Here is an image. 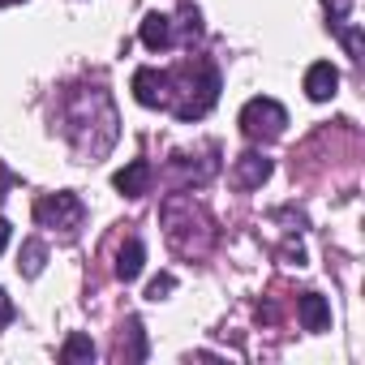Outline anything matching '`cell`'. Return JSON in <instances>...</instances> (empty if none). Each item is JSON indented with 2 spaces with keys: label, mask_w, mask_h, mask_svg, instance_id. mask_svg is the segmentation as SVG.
Segmentation results:
<instances>
[{
  "label": "cell",
  "mask_w": 365,
  "mask_h": 365,
  "mask_svg": "<svg viewBox=\"0 0 365 365\" xmlns=\"http://www.w3.org/2000/svg\"><path fill=\"white\" fill-rule=\"evenodd\" d=\"M61 361H95V344H91V335H82V331H73L69 339H65V348H61Z\"/></svg>",
  "instance_id": "obj_12"
},
{
  "label": "cell",
  "mask_w": 365,
  "mask_h": 365,
  "mask_svg": "<svg viewBox=\"0 0 365 365\" xmlns=\"http://www.w3.org/2000/svg\"><path fill=\"white\" fill-rule=\"evenodd\" d=\"M176 288V279L172 275H155L150 284H146V301H168V292Z\"/></svg>",
  "instance_id": "obj_13"
},
{
  "label": "cell",
  "mask_w": 365,
  "mask_h": 365,
  "mask_svg": "<svg viewBox=\"0 0 365 365\" xmlns=\"http://www.w3.org/2000/svg\"><path fill=\"white\" fill-rule=\"evenodd\" d=\"M142 262H146V245H142L138 237H129V241L120 245V254H116V279H120V284H133V279L142 275Z\"/></svg>",
  "instance_id": "obj_8"
},
{
  "label": "cell",
  "mask_w": 365,
  "mask_h": 365,
  "mask_svg": "<svg viewBox=\"0 0 365 365\" xmlns=\"http://www.w3.org/2000/svg\"><path fill=\"white\" fill-rule=\"evenodd\" d=\"M43 262H48V245H43V241H26V245H22V262H18V271H22L26 279H35V275L43 271Z\"/></svg>",
  "instance_id": "obj_11"
},
{
  "label": "cell",
  "mask_w": 365,
  "mask_h": 365,
  "mask_svg": "<svg viewBox=\"0 0 365 365\" xmlns=\"http://www.w3.org/2000/svg\"><path fill=\"white\" fill-rule=\"evenodd\" d=\"M142 43H146L150 52H163V48H172V18H163V14H150V18L142 22Z\"/></svg>",
  "instance_id": "obj_9"
},
{
  "label": "cell",
  "mask_w": 365,
  "mask_h": 365,
  "mask_svg": "<svg viewBox=\"0 0 365 365\" xmlns=\"http://www.w3.org/2000/svg\"><path fill=\"white\" fill-rule=\"evenodd\" d=\"M14 318H18V309H14V301L5 297V288H0V327H9Z\"/></svg>",
  "instance_id": "obj_14"
},
{
  "label": "cell",
  "mask_w": 365,
  "mask_h": 365,
  "mask_svg": "<svg viewBox=\"0 0 365 365\" xmlns=\"http://www.w3.org/2000/svg\"><path fill=\"white\" fill-rule=\"evenodd\" d=\"M120 361H146V335L138 318H125L120 327Z\"/></svg>",
  "instance_id": "obj_10"
},
{
  "label": "cell",
  "mask_w": 365,
  "mask_h": 365,
  "mask_svg": "<svg viewBox=\"0 0 365 365\" xmlns=\"http://www.w3.org/2000/svg\"><path fill=\"white\" fill-rule=\"evenodd\" d=\"M133 99L142 108H168L172 103V73H163V69H138L133 73Z\"/></svg>",
  "instance_id": "obj_3"
},
{
  "label": "cell",
  "mask_w": 365,
  "mask_h": 365,
  "mask_svg": "<svg viewBox=\"0 0 365 365\" xmlns=\"http://www.w3.org/2000/svg\"><path fill=\"white\" fill-rule=\"evenodd\" d=\"M112 185H116L125 198H142V194L150 190V163H146V159H133V163H125V168L112 176Z\"/></svg>",
  "instance_id": "obj_5"
},
{
  "label": "cell",
  "mask_w": 365,
  "mask_h": 365,
  "mask_svg": "<svg viewBox=\"0 0 365 365\" xmlns=\"http://www.w3.org/2000/svg\"><path fill=\"white\" fill-rule=\"evenodd\" d=\"M297 314H301V327L314 331V335L331 327V305H327V297H318V292H305V297L297 301Z\"/></svg>",
  "instance_id": "obj_7"
},
{
  "label": "cell",
  "mask_w": 365,
  "mask_h": 365,
  "mask_svg": "<svg viewBox=\"0 0 365 365\" xmlns=\"http://www.w3.org/2000/svg\"><path fill=\"white\" fill-rule=\"evenodd\" d=\"M5 5H22V0H0V9H5Z\"/></svg>",
  "instance_id": "obj_16"
},
{
  "label": "cell",
  "mask_w": 365,
  "mask_h": 365,
  "mask_svg": "<svg viewBox=\"0 0 365 365\" xmlns=\"http://www.w3.org/2000/svg\"><path fill=\"white\" fill-rule=\"evenodd\" d=\"M335 86H339V69H335L331 61H314V65L305 69V95H309L314 103H327V99L335 95Z\"/></svg>",
  "instance_id": "obj_4"
},
{
  "label": "cell",
  "mask_w": 365,
  "mask_h": 365,
  "mask_svg": "<svg viewBox=\"0 0 365 365\" xmlns=\"http://www.w3.org/2000/svg\"><path fill=\"white\" fill-rule=\"evenodd\" d=\"M9 232H14V228H9V220L0 215V254H5V245H9Z\"/></svg>",
  "instance_id": "obj_15"
},
{
  "label": "cell",
  "mask_w": 365,
  "mask_h": 365,
  "mask_svg": "<svg viewBox=\"0 0 365 365\" xmlns=\"http://www.w3.org/2000/svg\"><path fill=\"white\" fill-rule=\"evenodd\" d=\"M284 125H288V112H284L279 99L258 95V99H250V103L241 108V133H245L250 142H275V138L284 133Z\"/></svg>",
  "instance_id": "obj_1"
},
{
  "label": "cell",
  "mask_w": 365,
  "mask_h": 365,
  "mask_svg": "<svg viewBox=\"0 0 365 365\" xmlns=\"http://www.w3.org/2000/svg\"><path fill=\"white\" fill-rule=\"evenodd\" d=\"M35 220H39L43 228H65V232H73V228H82L86 207H82L78 194H48V198L35 202Z\"/></svg>",
  "instance_id": "obj_2"
},
{
  "label": "cell",
  "mask_w": 365,
  "mask_h": 365,
  "mask_svg": "<svg viewBox=\"0 0 365 365\" xmlns=\"http://www.w3.org/2000/svg\"><path fill=\"white\" fill-rule=\"evenodd\" d=\"M267 176H271V159H262V155L250 150V155H241L237 168H232V185H237V190H258Z\"/></svg>",
  "instance_id": "obj_6"
}]
</instances>
